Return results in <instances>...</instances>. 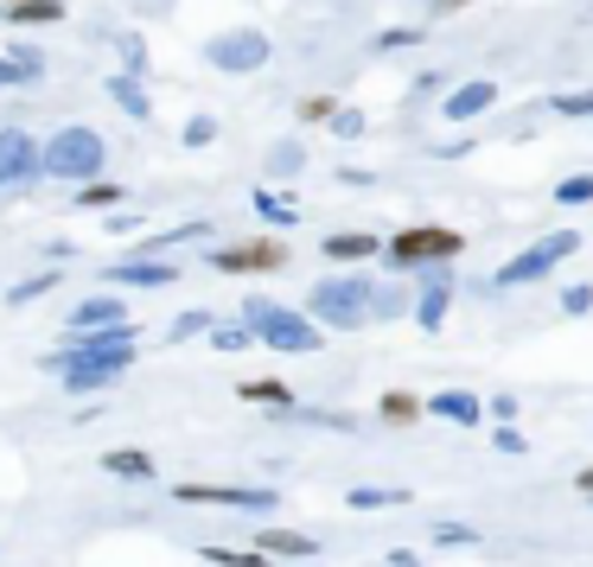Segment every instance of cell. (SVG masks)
Here are the masks:
<instances>
[{
	"instance_id": "cell-1",
	"label": "cell",
	"mask_w": 593,
	"mask_h": 567,
	"mask_svg": "<svg viewBox=\"0 0 593 567\" xmlns=\"http://www.w3.org/2000/svg\"><path fill=\"white\" fill-rule=\"evenodd\" d=\"M377 293L384 287L370 281V275H326L307 293V319L319 332H364L377 319Z\"/></svg>"
},
{
	"instance_id": "cell-2",
	"label": "cell",
	"mask_w": 593,
	"mask_h": 567,
	"mask_svg": "<svg viewBox=\"0 0 593 567\" xmlns=\"http://www.w3.org/2000/svg\"><path fill=\"white\" fill-rule=\"evenodd\" d=\"M103 134L83 128V122H71V128H58L52 141H39V179H58V185H83L103 173Z\"/></svg>"
},
{
	"instance_id": "cell-3",
	"label": "cell",
	"mask_w": 593,
	"mask_h": 567,
	"mask_svg": "<svg viewBox=\"0 0 593 567\" xmlns=\"http://www.w3.org/2000/svg\"><path fill=\"white\" fill-rule=\"evenodd\" d=\"M243 326H249V338H262L282 358H313L319 351V326L307 312L282 307V300H243Z\"/></svg>"
},
{
	"instance_id": "cell-4",
	"label": "cell",
	"mask_w": 593,
	"mask_h": 567,
	"mask_svg": "<svg viewBox=\"0 0 593 567\" xmlns=\"http://www.w3.org/2000/svg\"><path fill=\"white\" fill-rule=\"evenodd\" d=\"M581 249V236L574 230H549L542 243H530L523 256H511L504 268H498V287H530V281H542V275H555L568 256Z\"/></svg>"
},
{
	"instance_id": "cell-5",
	"label": "cell",
	"mask_w": 593,
	"mask_h": 567,
	"mask_svg": "<svg viewBox=\"0 0 593 567\" xmlns=\"http://www.w3.org/2000/svg\"><path fill=\"white\" fill-rule=\"evenodd\" d=\"M466 249L460 230H440V224H415V230H402L396 243H384L389 268H428V261H453Z\"/></svg>"
},
{
	"instance_id": "cell-6",
	"label": "cell",
	"mask_w": 593,
	"mask_h": 567,
	"mask_svg": "<svg viewBox=\"0 0 593 567\" xmlns=\"http://www.w3.org/2000/svg\"><path fill=\"white\" fill-rule=\"evenodd\" d=\"M129 363H134V358H96V351L64 344V351H52V358H45V370H52V377H64V389L90 395V389H109L122 370H129Z\"/></svg>"
},
{
	"instance_id": "cell-7",
	"label": "cell",
	"mask_w": 593,
	"mask_h": 567,
	"mask_svg": "<svg viewBox=\"0 0 593 567\" xmlns=\"http://www.w3.org/2000/svg\"><path fill=\"white\" fill-rule=\"evenodd\" d=\"M268 32H256V27H236V32H217L205 45V58L217 64V71H231V78H249V71H262L268 64Z\"/></svg>"
},
{
	"instance_id": "cell-8",
	"label": "cell",
	"mask_w": 593,
	"mask_h": 567,
	"mask_svg": "<svg viewBox=\"0 0 593 567\" xmlns=\"http://www.w3.org/2000/svg\"><path fill=\"white\" fill-rule=\"evenodd\" d=\"M180 504H217V511H243V516H268L282 497L262 485H180Z\"/></svg>"
},
{
	"instance_id": "cell-9",
	"label": "cell",
	"mask_w": 593,
	"mask_h": 567,
	"mask_svg": "<svg viewBox=\"0 0 593 567\" xmlns=\"http://www.w3.org/2000/svg\"><path fill=\"white\" fill-rule=\"evenodd\" d=\"M39 185V141L27 128H0V192H32Z\"/></svg>"
},
{
	"instance_id": "cell-10",
	"label": "cell",
	"mask_w": 593,
	"mask_h": 567,
	"mask_svg": "<svg viewBox=\"0 0 593 567\" xmlns=\"http://www.w3.org/2000/svg\"><path fill=\"white\" fill-rule=\"evenodd\" d=\"M205 268H217V275H275V268H287V249H282V243H236V249H205Z\"/></svg>"
},
{
	"instance_id": "cell-11",
	"label": "cell",
	"mask_w": 593,
	"mask_h": 567,
	"mask_svg": "<svg viewBox=\"0 0 593 567\" xmlns=\"http://www.w3.org/2000/svg\"><path fill=\"white\" fill-rule=\"evenodd\" d=\"M447 300H453V261H428V268H421V293H415L421 332H440V326H447Z\"/></svg>"
},
{
	"instance_id": "cell-12",
	"label": "cell",
	"mask_w": 593,
	"mask_h": 567,
	"mask_svg": "<svg viewBox=\"0 0 593 567\" xmlns=\"http://www.w3.org/2000/svg\"><path fill=\"white\" fill-rule=\"evenodd\" d=\"M109 287H173L180 281V268L173 261H160V256H122V261H109Z\"/></svg>"
},
{
	"instance_id": "cell-13",
	"label": "cell",
	"mask_w": 593,
	"mask_h": 567,
	"mask_svg": "<svg viewBox=\"0 0 593 567\" xmlns=\"http://www.w3.org/2000/svg\"><path fill=\"white\" fill-rule=\"evenodd\" d=\"M491 103H498V83L472 78V83H460V90L447 96V115H453V122H472V115H485Z\"/></svg>"
},
{
	"instance_id": "cell-14",
	"label": "cell",
	"mask_w": 593,
	"mask_h": 567,
	"mask_svg": "<svg viewBox=\"0 0 593 567\" xmlns=\"http://www.w3.org/2000/svg\"><path fill=\"white\" fill-rule=\"evenodd\" d=\"M256 555H268V561H307V555H319V542H307V536H294V529H262L256 536Z\"/></svg>"
},
{
	"instance_id": "cell-15",
	"label": "cell",
	"mask_w": 593,
	"mask_h": 567,
	"mask_svg": "<svg viewBox=\"0 0 593 567\" xmlns=\"http://www.w3.org/2000/svg\"><path fill=\"white\" fill-rule=\"evenodd\" d=\"M421 409L440 414V421H460V427H479V414H485L479 402H472V395H466V389H440V395H428Z\"/></svg>"
},
{
	"instance_id": "cell-16",
	"label": "cell",
	"mask_w": 593,
	"mask_h": 567,
	"mask_svg": "<svg viewBox=\"0 0 593 567\" xmlns=\"http://www.w3.org/2000/svg\"><path fill=\"white\" fill-rule=\"evenodd\" d=\"M0 20L7 27H52V20H64V0H7Z\"/></svg>"
},
{
	"instance_id": "cell-17",
	"label": "cell",
	"mask_w": 593,
	"mask_h": 567,
	"mask_svg": "<svg viewBox=\"0 0 593 567\" xmlns=\"http://www.w3.org/2000/svg\"><path fill=\"white\" fill-rule=\"evenodd\" d=\"M122 319H129V307L109 300V293H96V300H83V307L71 312V332H96V326H122Z\"/></svg>"
},
{
	"instance_id": "cell-18",
	"label": "cell",
	"mask_w": 593,
	"mask_h": 567,
	"mask_svg": "<svg viewBox=\"0 0 593 567\" xmlns=\"http://www.w3.org/2000/svg\"><path fill=\"white\" fill-rule=\"evenodd\" d=\"M319 249H326L333 261H370L384 243H377V236H364V230H338V236H326Z\"/></svg>"
},
{
	"instance_id": "cell-19",
	"label": "cell",
	"mask_w": 593,
	"mask_h": 567,
	"mask_svg": "<svg viewBox=\"0 0 593 567\" xmlns=\"http://www.w3.org/2000/svg\"><path fill=\"white\" fill-rule=\"evenodd\" d=\"M109 96H115V103L129 109L134 122H147V115H154V103H147V90H141V78H129V71H122V78H109Z\"/></svg>"
},
{
	"instance_id": "cell-20",
	"label": "cell",
	"mask_w": 593,
	"mask_h": 567,
	"mask_svg": "<svg viewBox=\"0 0 593 567\" xmlns=\"http://www.w3.org/2000/svg\"><path fill=\"white\" fill-rule=\"evenodd\" d=\"M103 472H115V478H154V460L141 453V446H122V453H103Z\"/></svg>"
},
{
	"instance_id": "cell-21",
	"label": "cell",
	"mask_w": 593,
	"mask_h": 567,
	"mask_svg": "<svg viewBox=\"0 0 593 567\" xmlns=\"http://www.w3.org/2000/svg\"><path fill=\"white\" fill-rule=\"evenodd\" d=\"M351 511H396V504H409V491H377V485H351L345 497Z\"/></svg>"
},
{
	"instance_id": "cell-22",
	"label": "cell",
	"mask_w": 593,
	"mask_h": 567,
	"mask_svg": "<svg viewBox=\"0 0 593 567\" xmlns=\"http://www.w3.org/2000/svg\"><path fill=\"white\" fill-rule=\"evenodd\" d=\"M243 395L262 402V409H275V414H294V389L287 383H243Z\"/></svg>"
},
{
	"instance_id": "cell-23",
	"label": "cell",
	"mask_w": 593,
	"mask_h": 567,
	"mask_svg": "<svg viewBox=\"0 0 593 567\" xmlns=\"http://www.w3.org/2000/svg\"><path fill=\"white\" fill-rule=\"evenodd\" d=\"M7 71H13V83H39L45 78V58L32 52V45H20V52L7 58Z\"/></svg>"
},
{
	"instance_id": "cell-24",
	"label": "cell",
	"mask_w": 593,
	"mask_h": 567,
	"mask_svg": "<svg viewBox=\"0 0 593 567\" xmlns=\"http://www.w3.org/2000/svg\"><path fill=\"white\" fill-rule=\"evenodd\" d=\"M256 210H262V217H268V224H275V230H287V224H294V217H300V210L287 205V198H275V192H268V185H262V192H256Z\"/></svg>"
},
{
	"instance_id": "cell-25",
	"label": "cell",
	"mask_w": 593,
	"mask_h": 567,
	"mask_svg": "<svg viewBox=\"0 0 593 567\" xmlns=\"http://www.w3.org/2000/svg\"><path fill=\"white\" fill-rule=\"evenodd\" d=\"M300 166H307V154H300V147H294V141H282V147H275V154H268V173H275V179H294V173H300Z\"/></svg>"
},
{
	"instance_id": "cell-26",
	"label": "cell",
	"mask_w": 593,
	"mask_h": 567,
	"mask_svg": "<svg viewBox=\"0 0 593 567\" xmlns=\"http://www.w3.org/2000/svg\"><path fill=\"white\" fill-rule=\"evenodd\" d=\"M115 198H122V185H103V179H83V210H115Z\"/></svg>"
},
{
	"instance_id": "cell-27",
	"label": "cell",
	"mask_w": 593,
	"mask_h": 567,
	"mask_svg": "<svg viewBox=\"0 0 593 567\" xmlns=\"http://www.w3.org/2000/svg\"><path fill=\"white\" fill-rule=\"evenodd\" d=\"M587 198H593V173H574V179L555 185V205H568V210H574V205H587Z\"/></svg>"
},
{
	"instance_id": "cell-28",
	"label": "cell",
	"mask_w": 593,
	"mask_h": 567,
	"mask_svg": "<svg viewBox=\"0 0 593 567\" xmlns=\"http://www.w3.org/2000/svg\"><path fill=\"white\" fill-rule=\"evenodd\" d=\"M52 287H58V268H45V275H32V281H20L13 293H7V300H13V307H27V300H39V293H52Z\"/></svg>"
},
{
	"instance_id": "cell-29",
	"label": "cell",
	"mask_w": 593,
	"mask_h": 567,
	"mask_svg": "<svg viewBox=\"0 0 593 567\" xmlns=\"http://www.w3.org/2000/svg\"><path fill=\"white\" fill-rule=\"evenodd\" d=\"M415 414H421V402H415V395H402V389H389V395H384V421H396V427H402V421H415Z\"/></svg>"
},
{
	"instance_id": "cell-30",
	"label": "cell",
	"mask_w": 593,
	"mask_h": 567,
	"mask_svg": "<svg viewBox=\"0 0 593 567\" xmlns=\"http://www.w3.org/2000/svg\"><path fill=\"white\" fill-rule=\"evenodd\" d=\"M211 351H249V326H211Z\"/></svg>"
},
{
	"instance_id": "cell-31",
	"label": "cell",
	"mask_w": 593,
	"mask_h": 567,
	"mask_svg": "<svg viewBox=\"0 0 593 567\" xmlns=\"http://www.w3.org/2000/svg\"><path fill=\"white\" fill-rule=\"evenodd\" d=\"M562 312H568V319L593 312V287H568V293H562Z\"/></svg>"
},
{
	"instance_id": "cell-32",
	"label": "cell",
	"mask_w": 593,
	"mask_h": 567,
	"mask_svg": "<svg viewBox=\"0 0 593 567\" xmlns=\"http://www.w3.org/2000/svg\"><path fill=\"white\" fill-rule=\"evenodd\" d=\"M211 134H217V122H211V115H192V122H185V147H205Z\"/></svg>"
},
{
	"instance_id": "cell-33",
	"label": "cell",
	"mask_w": 593,
	"mask_h": 567,
	"mask_svg": "<svg viewBox=\"0 0 593 567\" xmlns=\"http://www.w3.org/2000/svg\"><path fill=\"white\" fill-rule=\"evenodd\" d=\"M205 326H211L205 312H180V319H173V332H166V338H173V344H180V338H192V332H205Z\"/></svg>"
},
{
	"instance_id": "cell-34",
	"label": "cell",
	"mask_w": 593,
	"mask_h": 567,
	"mask_svg": "<svg viewBox=\"0 0 593 567\" xmlns=\"http://www.w3.org/2000/svg\"><path fill=\"white\" fill-rule=\"evenodd\" d=\"M122 64H129V78H141V64H147V45H141V39H122Z\"/></svg>"
},
{
	"instance_id": "cell-35",
	"label": "cell",
	"mask_w": 593,
	"mask_h": 567,
	"mask_svg": "<svg viewBox=\"0 0 593 567\" xmlns=\"http://www.w3.org/2000/svg\"><path fill=\"white\" fill-rule=\"evenodd\" d=\"M333 128L345 134V141H358V134H364V115H358V109H345V115L333 109Z\"/></svg>"
},
{
	"instance_id": "cell-36",
	"label": "cell",
	"mask_w": 593,
	"mask_h": 567,
	"mask_svg": "<svg viewBox=\"0 0 593 567\" xmlns=\"http://www.w3.org/2000/svg\"><path fill=\"white\" fill-rule=\"evenodd\" d=\"M555 115H593V90L587 96H555Z\"/></svg>"
},
{
	"instance_id": "cell-37",
	"label": "cell",
	"mask_w": 593,
	"mask_h": 567,
	"mask_svg": "<svg viewBox=\"0 0 593 567\" xmlns=\"http://www.w3.org/2000/svg\"><path fill=\"white\" fill-rule=\"evenodd\" d=\"M491 440H498V453H523V434H517L511 421H498V434Z\"/></svg>"
},
{
	"instance_id": "cell-38",
	"label": "cell",
	"mask_w": 593,
	"mask_h": 567,
	"mask_svg": "<svg viewBox=\"0 0 593 567\" xmlns=\"http://www.w3.org/2000/svg\"><path fill=\"white\" fill-rule=\"evenodd\" d=\"M300 115H307V122H333V96H313V103H300Z\"/></svg>"
},
{
	"instance_id": "cell-39",
	"label": "cell",
	"mask_w": 593,
	"mask_h": 567,
	"mask_svg": "<svg viewBox=\"0 0 593 567\" xmlns=\"http://www.w3.org/2000/svg\"><path fill=\"white\" fill-rule=\"evenodd\" d=\"M402 45H415V32H384L377 39V52H402Z\"/></svg>"
},
{
	"instance_id": "cell-40",
	"label": "cell",
	"mask_w": 593,
	"mask_h": 567,
	"mask_svg": "<svg viewBox=\"0 0 593 567\" xmlns=\"http://www.w3.org/2000/svg\"><path fill=\"white\" fill-rule=\"evenodd\" d=\"M389 567H421V561H415V555H389Z\"/></svg>"
},
{
	"instance_id": "cell-41",
	"label": "cell",
	"mask_w": 593,
	"mask_h": 567,
	"mask_svg": "<svg viewBox=\"0 0 593 567\" xmlns=\"http://www.w3.org/2000/svg\"><path fill=\"white\" fill-rule=\"evenodd\" d=\"M574 485H581V491H587V497H593V465H587V472H581V478H574Z\"/></svg>"
},
{
	"instance_id": "cell-42",
	"label": "cell",
	"mask_w": 593,
	"mask_h": 567,
	"mask_svg": "<svg viewBox=\"0 0 593 567\" xmlns=\"http://www.w3.org/2000/svg\"><path fill=\"white\" fill-rule=\"evenodd\" d=\"M7 83H13V71H7V58H0V90H7Z\"/></svg>"
},
{
	"instance_id": "cell-43",
	"label": "cell",
	"mask_w": 593,
	"mask_h": 567,
	"mask_svg": "<svg viewBox=\"0 0 593 567\" xmlns=\"http://www.w3.org/2000/svg\"><path fill=\"white\" fill-rule=\"evenodd\" d=\"M453 7H466V0H440V13H453Z\"/></svg>"
}]
</instances>
